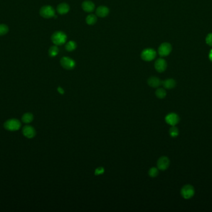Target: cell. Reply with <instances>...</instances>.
I'll return each instance as SVG.
<instances>
[{
	"label": "cell",
	"instance_id": "d4e9b609",
	"mask_svg": "<svg viewBox=\"0 0 212 212\" xmlns=\"http://www.w3.org/2000/svg\"><path fill=\"white\" fill-rule=\"evenodd\" d=\"M206 43L210 46H212V33H210L206 38Z\"/></svg>",
	"mask_w": 212,
	"mask_h": 212
},
{
	"label": "cell",
	"instance_id": "484cf974",
	"mask_svg": "<svg viewBox=\"0 0 212 212\" xmlns=\"http://www.w3.org/2000/svg\"><path fill=\"white\" fill-rule=\"evenodd\" d=\"M104 172V169L102 167H98V169H96L95 175H101V174H103Z\"/></svg>",
	"mask_w": 212,
	"mask_h": 212
},
{
	"label": "cell",
	"instance_id": "9c48e42d",
	"mask_svg": "<svg viewBox=\"0 0 212 212\" xmlns=\"http://www.w3.org/2000/svg\"><path fill=\"white\" fill-rule=\"evenodd\" d=\"M170 165V160L166 156H162L159 158L157 162L158 169L161 170H165L168 169Z\"/></svg>",
	"mask_w": 212,
	"mask_h": 212
},
{
	"label": "cell",
	"instance_id": "44dd1931",
	"mask_svg": "<svg viewBox=\"0 0 212 212\" xmlns=\"http://www.w3.org/2000/svg\"><path fill=\"white\" fill-rule=\"evenodd\" d=\"M58 53H59V49L56 45L51 47V48L49 50V54L51 57H55L56 55H58Z\"/></svg>",
	"mask_w": 212,
	"mask_h": 212
},
{
	"label": "cell",
	"instance_id": "5b68a950",
	"mask_svg": "<svg viewBox=\"0 0 212 212\" xmlns=\"http://www.w3.org/2000/svg\"><path fill=\"white\" fill-rule=\"evenodd\" d=\"M60 64L63 68L66 70H72L76 66L75 60L68 57H63L60 60Z\"/></svg>",
	"mask_w": 212,
	"mask_h": 212
},
{
	"label": "cell",
	"instance_id": "ba28073f",
	"mask_svg": "<svg viewBox=\"0 0 212 212\" xmlns=\"http://www.w3.org/2000/svg\"><path fill=\"white\" fill-rule=\"evenodd\" d=\"M166 122L171 126H176L180 121V118L176 113H171L168 114L165 118Z\"/></svg>",
	"mask_w": 212,
	"mask_h": 212
},
{
	"label": "cell",
	"instance_id": "7402d4cb",
	"mask_svg": "<svg viewBox=\"0 0 212 212\" xmlns=\"http://www.w3.org/2000/svg\"><path fill=\"white\" fill-rule=\"evenodd\" d=\"M169 134L172 138H176L179 135V129L175 126H172L169 131Z\"/></svg>",
	"mask_w": 212,
	"mask_h": 212
},
{
	"label": "cell",
	"instance_id": "d6986e66",
	"mask_svg": "<svg viewBox=\"0 0 212 212\" xmlns=\"http://www.w3.org/2000/svg\"><path fill=\"white\" fill-rule=\"evenodd\" d=\"M76 48V43L73 41H70L68 42L65 46V49L68 52L73 51Z\"/></svg>",
	"mask_w": 212,
	"mask_h": 212
},
{
	"label": "cell",
	"instance_id": "30bf717a",
	"mask_svg": "<svg viewBox=\"0 0 212 212\" xmlns=\"http://www.w3.org/2000/svg\"><path fill=\"white\" fill-rule=\"evenodd\" d=\"M22 134L25 137L29 139L33 138L36 134V129L31 126H25L22 129Z\"/></svg>",
	"mask_w": 212,
	"mask_h": 212
},
{
	"label": "cell",
	"instance_id": "4316f807",
	"mask_svg": "<svg viewBox=\"0 0 212 212\" xmlns=\"http://www.w3.org/2000/svg\"><path fill=\"white\" fill-rule=\"evenodd\" d=\"M58 92H59L60 94H64V90H63V89L62 88L58 87Z\"/></svg>",
	"mask_w": 212,
	"mask_h": 212
},
{
	"label": "cell",
	"instance_id": "6da1fadb",
	"mask_svg": "<svg viewBox=\"0 0 212 212\" xmlns=\"http://www.w3.org/2000/svg\"><path fill=\"white\" fill-rule=\"evenodd\" d=\"M51 39L55 45L61 46L66 43L67 36L62 31H56L52 34Z\"/></svg>",
	"mask_w": 212,
	"mask_h": 212
},
{
	"label": "cell",
	"instance_id": "ac0fdd59",
	"mask_svg": "<svg viewBox=\"0 0 212 212\" xmlns=\"http://www.w3.org/2000/svg\"><path fill=\"white\" fill-rule=\"evenodd\" d=\"M86 22L89 25H93L97 22V17L94 14H89L86 18Z\"/></svg>",
	"mask_w": 212,
	"mask_h": 212
},
{
	"label": "cell",
	"instance_id": "7c38bea8",
	"mask_svg": "<svg viewBox=\"0 0 212 212\" xmlns=\"http://www.w3.org/2000/svg\"><path fill=\"white\" fill-rule=\"evenodd\" d=\"M81 6L83 9L87 13H91L95 9V5L94 3L89 0H86L83 1Z\"/></svg>",
	"mask_w": 212,
	"mask_h": 212
},
{
	"label": "cell",
	"instance_id": "8fae6325",
	"mask_svg": "<svg viewBox=\"0 0 212 212\" xmlns=\"http://www.w3.org/2000/svg\"><path fill=\"white\" fill-rule=\"evenodd\" d=\"M155 67L157 72L160 73L163 72L167 68V62L163 58H159L155 62Z\"/></svg>",
	"mask_w": 212,
	"mask_h": 212
},
{
	"label": "cell",
	"instance_id": "2e32d148",
	"mask_svg": "<svg viewBox=\"0 0 212 212\" xmlns=\"http://www.w3.org/2000/svg\"><path fill=\"white\" fill-rule=\"evenodd\" d=\"M56 11L60 14H65L69 12L70 6L66 3H60L58 5L56 8Z\"/></svg>",
	"mask_w": 212,
	"mask_h": 212
},
{
	"label": "cell",
	"instance_id": "9a60e30c",
	"mask_svg": "<svg viewBox=\"0 0 212 212\" xmlns=\"http://www.w3.org/2000/svg\"><path fill=\"white\" fill-rule=\"evenodd\" d=\"M162 85L166 89L171 90L174 88L176 86V82L172 78L166 79L162 82Z\"/></svg>",
	"mask_w": 212,
	"mask_h": 212
},
{
	"label": "cell",
	"instance_id": "3957f363",
	"mask_svg": "<svg viewBox=\"0 0 212 212\" xmlns=\"http://www.w3.org/2000/svg\"><path fill=\"white\" fill-rule=\"evenodd\" d=\"M181 194L184 199L187 200L190 199L192 198L195 194L194 187L190 184L185 185L181 189Z\"/></svg>",
	"mask_w": 212,
	"mask_h": 212
},
{
	"label": "cell",
	"instance_id": "52a82bcc",
	"mask_svg": "<svg viewBox=\"0 0 212 212\" xmlns=\"http://www.w3.org/2000/svg\"><path fill=\"white\" fill-rule=\"evenodd\" d=\"M172 51V46L168 43H164L159 46L158 53L161 57L167 56Z\"/></svg>",
	"mask_w": 212,
	"mask_h": 212
},
{
	"label": "cell",
	"instance_id": "8992f818",
	"mask_svg": "<svg viewBox=\"0 0 212 212\" xmlns=\"http://www.w3.org/2000/svg\"><path fill=\"white\" fill-rule=\"evenodd\" d=\"M157 53L153 49L148 48L146 49H144L141 53V57L142 58L147 62L152 61L154 60L156 57Z\"/></svg>",
	"mask_w": 212,
	"mask_h": 212
},
{
	"label": "cell",
	"instance_id": "cb8c5ba5",
	"mask_svg": "<svg viewBox=\"0 0 212 212\" xmlns=\"http://www.w3.org/2000/svg\"><path fill=\"white\" fill-rule=\"evenodd\" d=\"M8 31H9V28L7 25L4 24H0V36L6 34Z\"/></svg>",
	"mask_w": 212,
	"mask_h": 212
},
{
	"label": "cell",
	"instance_id": "e0dca14e",
	"mask_svg": "<svg viewBox=\"0 0 212 212\" xmlns=\"http://www.w3.org/2000/svg\"><path fill=\"white\" fill-rule=\"evenodd\" d=\"M34 119V116L31 113H26L23 114L22 117V121L24 123H30Z\"/></svg>",
	"mask_w": 212,
	"mask_h": 212
},
{
	"label": "cell",
	"instance_id": "603a6c76",
	"mask_svg": "<svg viewBox=\"0 0 212 212\" xmlns=\"http://www.w3.org/2000/svg\"><path fill=\"white\" fill-rule=\"evenodd\" d=\"M148 174L151 177H153V178L157 177L158 175L159 174L158 169L155 167L151 168L148 171Z\"/></svg>",
	"mask_w": 212,
	"mask_h": 212
},
{
	"label": "cell",
	"instance_id": "83f0119b",
	"mask_svg": "<svg viewBox=\"0 0 212 212\" xmlns=\"http://www.w3.org/2000/svg\"><path fill=\"white\" fill-rule=\"evenodd\" d=\"M209 58H210V60L212 62V49L210 51V53H209Z\"/></svg>",
	"mask_w": 212,
	"mask_h": 212
},
{
	"label": "cell",
	"instance_id": "ffe728a7",
	"mask_svg": "<svg viewBox=\"0 0 212 212\" xmlns=\"http://www.w3.org/2000/svg\"><path fill=\"white\" fill-rule=\"evenodd\" d=\"M155 95L159 99H163L166 96V92L164 88H159L155 92Z\"/></svg>",
	"mask_w": 212,
	"mask_h": 212
},
{
	"label": "cell",
	"instance_id": "5bb4252c",
	"mask_svg": "<svg viewBox=\"0 0 212 212\" xmlns=\"http://www.w3.org/2000/svg\"><path fill=\"white\" fill-rule=\"evenodd\" d=\"M96 15L101 18L106 17L109 13L108 8L105 6H99L96 11Z\"/></svg>",
	"mask_w": 212,
	"mask_h": 212
},
{
	"label": "cell",
	"instance_id": "277c9868",
	"mask_svg": "<svg viewBox=\"0 0 212 212\" xmlns=\"http://www.w3.org/2000/svg\"><path fill=\"white\" fill-rule=\"evenodd\" d=\"M40 14L44 18H51L55 15V11L52 6L50 5H46L41 8Z\"/></svg>",
	"mask_w": 212,
	"mask_h": 212
},
{
	"label": "cell",
	"instance_id": "4fadbf2b",
	"mask_svg": "<svg viewBox=\"0 0 212 212\" xmlns=\"http://www.w3.org/2000/svg\"><path fill=\"white\" fill-rule=\"evenodd\" d=\"M148 84L153 88H158L162 85V81L157 77H151L148 80Z\"/></svg>",
	"mask_w": 212,
	"mask_h": 212
},
{
	"label": "cell",
	"instance_id": "7a4b0ae2",
	"mask_svg": "<svg viewBox=\"0 0 212 212\" xmlns=\"http://www.w3.org/2000/svg\"><path fill=\"white\" fill-rule=\"evenodd\" d=\"M4 127L7 131H16L20 129L21 123L17 119H10L4 123Z\"/></svg>",
	"mask_w": 212,
	"mask_h": 212
}]
</instances>
